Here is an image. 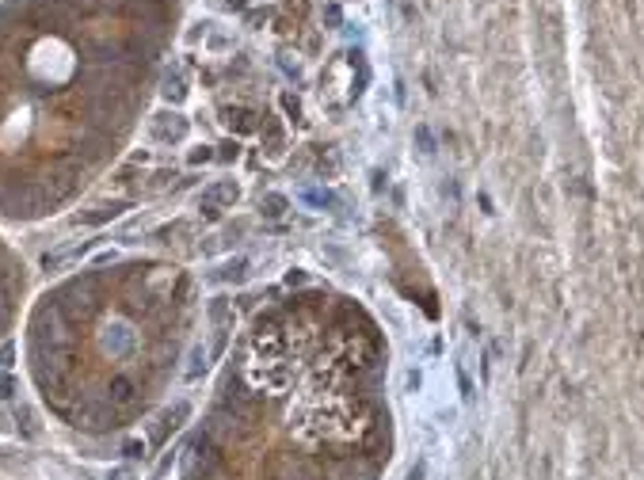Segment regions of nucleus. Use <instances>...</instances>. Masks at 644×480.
Listing matches in <instances>:
<instances>
[{"label":"nucleus","mask_w":644,"mask_h":480,"mask_svg":"<svg viewBox=\"0 0 644 480\" xmlns=\"http://www.w3.org/2000/svg\"><path fill=\"white\" fill-rule=\"evenodd\" d=\"M389 347L347 294L297 290L244 331L183 480H381L396 457Z\"/></svg>","instance_id":"nucleus-1"},{"label":"nucleus","mask_w":644,"mask_h":480,"mask_svg":"<svg viewBox=\"0 0 644 480\" xmlns=\"http://www.w3.org/2000/svg\"><path fill=\"white\" fill-rule=\"evenodd\" d=\"M180 301L160 279L88 286L42 324V389L73 427H118L172 366Z\"/></svg>","instance_id":"nucleus-2"}]
</instances>
